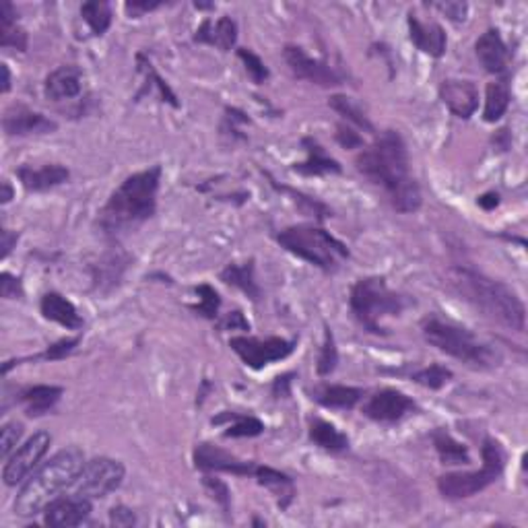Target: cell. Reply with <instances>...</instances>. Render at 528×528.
<instances>
[{
	"label": "cell",
	"mask_w": 528,
	"mask_h": 528,
	"mask_svg": "<svg viewBox=\"0 0 528 528\" xmlns=\"http://www.w3.org/2000/svg\"><path fill=\"white\" fill-rule=\"evenodd\" d=\"M356 168L372 184L384 188L394 211L407 215L421 208V188L411 176L407 144L396 130H384L372 144L361 149Z\"/></svg>",
	"instance_id": "1"
},
{
	"label": "cell",
	"mask_w": 528,
	"mask_h": 528,
	"mask_svg": "<svg viewBox=\"0 0 528 528\" xmlns=\"http://www.w3.org/2000/svg\"><path fill=\"white\" fill-rule=\"evenodd\" d=\"M162 184V165L128 176L101 207L97 227L106 237H118L149 221L157 211V192Z\"/></svg>",
	"instance_id": "2"
},
{
	"label": "cell",
	"mask_w": 528,
	"mask_h": 528,
	"mask_svg": "<svg viewBox=\"0 0 528 528\" xmlns=\"http://www.w3.org/2000/svg\"><path fill=\"white\" fill-rule=\"evenodd\" d=\"M448 281L454 292L479 310L483 316L516 332L524 330L526 308L512 287L465 264L452 266L448 271Z\"/></svg>",
	"instance_id": "3"
},
{
	"label": "cell",
	"mask_w": 528,
	"mask_h": 528,
	"mask_svg": "<svg viewBox=\"0 0 528 528\" xmlns=\"http://www.w3.org/2000/svg\"><path fill=\"white\" fill-rule=\"evenodd\" d=\"M85 467V454L77 446L64 448L56 452L52 459L27 477L21 487L17 500H14V512L17 516H38L46 510L50 502H54L64 489L75 486Z\"/></svg>",
	"instance_id": "4"
},
{
	"label": "cell",
	"mask_w": 528,
	"mask_h": 528,
	"mask_svg": "<svg viewBox=\"0 0 528 528\" xmlns=\"http://www.w3.org/2000/svg\"><path fill=\"white\" fill-rule=\"evenodd\" d=\"M421 332L431 347L467 366L496 367L502 364V353L494 345L483 343L471 330L454 322L425 318L421 322Z\"/></svg>",
	"instance_id": "5"
},
{
	"label": "cell",
	"mask_w": 528,
	"mask_h": 528,
	"mask_svg": "<svg viewBox=\"0 0 528 528\" xmlns=\"http://www.w3.org/2000/svg\"><path fill=\"white\" fill-rule=\"evenodd\" d=\"M411 306V300L390 289L384 277L359 279L351 287L349 308L356 320L372 335H388L382 320L388 316H401Z\"/></svg>",
	"instance_id": "6"
},
{
	"label": "cell",
	"mask_w": 528,
	"mask_h": 528,
	"mask_svg": "<svg viewBox=\"0 0 528 528\" xmlns=\"http://www.w3.org/2000/svg\"><path fill=\"white\" fill-rule=\"evenodd\" d=\"M277 242L289 255L298 256L318 269L335 273L349 258V248L330 231L316 226H292L277 234Z\"/></svg>",
	"instance_id": "7"
},
{
	"label": "cell",
	"mask_w": 528,
	"mask_h": 528,
	"mask_svg": "<svg viewBox=\"0 0 528 528\" xmlns=\"http://www.w3.org/2000/svg\"><path fill=\"white\" fill-rule=\"evenodd\" d=\"M483 467L479 471L467 473H446L438 477V489L446 500H468L483 489L500 479L505 467V454L502 444L494 438H487L481 448Z\"/></svg>",
	"instance_id": "8"
},
{
	"label": "cell",
	"mask_w": 528,
	"mask_h": 528,
	"mask_svg": "<svg viewBox=\"0 0 528 528\" xmlns=\"http://www.w3.org/2000/svg\"><path fill=\"white\" fill-rule=\"evenodd\" d=\"M126 468L120 460L97 457L85 462L81 475L75 481V494L89 500H104L125 483Z\"/></svg>",
	"instance_id": "9"
},
{
	"label": "cell",
	"mask_w": 528,
	"mask_h": 528,
	"mask_svg": "<svg viewBox=\"0 0 528 528\" xmlns=\"http://www.w3.org/2000/svg\"><path fill=\"white\" fill-rule=\"evenodd\" d=\"M295 341L281 337H269V338H256V337H231L229 347L231 351L240 357L245 366L252 370H263V367L274 364L289 357L295 349Z\"/></svg>",
	"instance_id": "10"
},
{
	"label": "cell",
	"mask_w": 528,
	"mask_h": 528,
	"mask_svg": "<svg viewBox=\"0 0 528 528\" xmlns=\"http://www.w3.org/2000/svg\"><path fill=\"white\" fill-rule=\"evenodd\" d=\"M50 444H52V436L48 431H38L23 446L17 448L5 462L3 479L6 486L14 487L23 483L38 468L40 460L46 457Z\"/></svg>",
	"instance_id": "11"
},
{
	"label": "cell",
	"mask_w": 528,
	"mask_h": 528,
	"mask_svg": "<svg viewBox=\"0 0 528 528\" xmlns=\"http://www.w3.org/2000/svg\"><path fill=\"white\" fill-rule=\"evenodd\" d=\"M283 56L292 75L300 79V81H308L320 87H337L343 83V77L329 62L320 60V58H312L300 46H287Z\"/></svg>",
	"instance_id": "12"
},
{
	"label": "cell",
	"mask_w": 528,
	"mask_h": 528,
	"mask_svg": "<svg viewBox=\"0 0 528 528\" xmlns=\"http://www.w3.org/2000/svg\"><path fill=\"white\" fill-rule=\"evenodd\" d=\"M417 411V403L407 396L401 390L384 388L378 390L370 401L364 404V415L372 419L375 423H399L401 419L407 417L409 413Z\"/></svg>",
	"instance_id": "13"
},
{
	"label": "cell",
	"mask_w": 528,
	"mask_h": 528,
	"mask_svg": "<svg viewBox=\"0 0 528 528\" xmlns=\"http://www.w3.org/2000/svg\"><path fill=\"white\" fill-rule=\"evenodd\" d=\"M192 460H194V467L202 473H229V475L245 477V475H255V468H256L255 462L237 459L236 454H231L227 450H223V448L208 444V442L197 444L192 454Z\"/></svg>",
	"instance_id": "14"
},
{
	"label": "cell",
	"mask_w": 528,
	"mask_h": 528,
	"mask_svg": "<svg viewBox=\"0 0 528 528\" xmlns=\"http://www.w3.org/2000/svg\"><path fill=\"white\" fill-rule=\"evenodd\" d=\"M3 128L9 136H32L56 133L58 125L52 118L29 110L23 104H13L3 116Z\"/></svg>",
	"instance_id": "15"
},
{
	"label": "cell",
	"mask_w": 528,
	"mask_h": 528,
	"mask_svg": "<svg viewBox=\"0 0 528 528\" xmlns=\"http://www.w3.org/2000/svg\"><path fill=\"white\" fill-rule=\"evenodd\" d=\"M93 505L89 497L83 496H67V497H56L54 502H50L43 510V523L54 528H70L83 524L87 518L91 516Z\"/></svg>",
	"instance_id": "16"
},
{
	"label": "cell",
	"mask_w": 528,
	"mask_h": 528,
	"mask_svg": "<svg viewBox=\"0 0 528 528\" xmlns=\"http://www.w3.org/2000/svg\"><path fill=\"white\" fill-rule=\"evenodd\" d=\"M133 263L130 255H126L125 250L116 248L106 252L91 269V281H93V292L97 293H110L116 287L120 285L122 277H125L126 269Z\"/></svg>",
	"instance_id": "17"
},
{
	"label": "cell",
	"mask_w": 528,
	"mask_h": 528,
	"mask_svg": "<svg viewBox=\"0 0 528 528\" xmlns=\"http://www.w3.org/2000/svg\"><path fill=\"white\" fill-rule=\"evenodd\" d=\"M440 97L457 118L468 120L479 107V89L473 81L448 79L440 85Z\"/></svg>",
	"instance_id": "18"
},
{
	"label": "cell",
	"mask_w": 528,
	"mask_h": 528,
	"mask_svg": "<svg viewBox=\"0 0 528 528\" xmlns=\"http://www.w3.org/2000/svg\"><path fill=\"white\" fill-rule=\"evenodd\" d=\"M17 178L27 192H48L56 186L69 182L70 171L62 163H48L42 165V168L21 165L17 170Z\"/></svg>",
	"instance_id": "19"
},
{
	"label": "cell",
	"mask_w": 528,
	"mask_h": 528,
	"mask_svg": "<svg viewBox=\"0 0 528 528\" xmlns=\"http://www.w3.org/2000/svg\"><path fill=\"white\" fill-rule=\"evenodd\" d=\"M83 72L72 64H64L50 72L43 81V96L50 101H67L81 96Z\"/></svg>",
	"instance_id": "20"
},
{
	"label": "cell",
	"mask_w": 528,
	"mask_h": 528,
	"mask_svg": "<svg viewBox=\"0 0 528 528\" xmlns=\"http://www.w3.org/2000/svg\"><path fill=\"white\" fill-rule=\"evenodd\" d=\"M475 54L479 58L481 67L491 75H504L508 70L510 52L497 29H487L475 43Z\"/></svg>",
	"instance_id": "21"
},
{
	"label": "cell",
	"mask_w": 528,
	"mask_h": 528,
	"mask_svg": "<svg viewBox=\"0 0 528 528\" xmlns=\"http://www.w3.org/2000/svg\"><path fill=\"white\" fill-rule=\"evenodd\" d=\"M409 38L415 46L421 50L423 54H430L433 58H442L446 54V46H448V38L442 25L433 23H425L417 17V14L411 13L409 14Z\"/></svg>",
	"instance_id": "22"
},
{
	"label": "cell",
	"mask_w": 528,
	"mask_h": 528,
	"mask_svg": "<svg viewBox=\"0 0 528 528\" xmlns=\"http://www.w3.org/2000/svg\"><path fill=\"white\" fill-rule=\"evenodd\" d=\"M303 149H306V162L301 163H295L293 165V171L301 173V176H308V178H316V176H329V173H341L343 168L341 163L337 162V159H332L320 143L312 136H303L301 139Z\"/></svg>",
	"instance_id": "23"
},
{
	"label": "cell",
	"mask_w": 528,
	"mask_h": 528,
	"mask_svg": "<svg viewBox=\"0 0 528 528\" xmlns=\"http://www.w3.org/2000/svg\"><path fill=\"white\" fill-rule=\"evenodd\" d=\"M237 40V25L236 21L223 14L217 21L205 19L197 29V35H194V42L199 43H208V46L219 48L221 52H229L231 48L236 46Z\"/></svg>",
	"instance_id": "24"
},
{
	"label": "cell",
	"mask_w": 528,
	"mask_h": 528,
	"mask_svg": "<svg viewBox=\"0 0 528 528\" xmlns=\"http://www.w3.org/2000/svg\"><path fill=\"white\" fill-rule=\"evenodd\" d=\"M40 310L46 320H52L69 330H81L85 324L81 314L77 312L75 303L56 292H50L43 295L40 301Z\"/></svg>",
	"instance_id": "25"
},
{
	"label": "cell",
	"mask_w": 528,
	"mask_h": 528,
	"mask_svg": "<svg viewBox=\"0 0 528 528\" xmlns=\"http://www.w3.org/2000/svg\"><path fill=\"white\" fill-rule=\"evenodd\" d=\"M62 393L64 390L60 386L35 384L21 390L19 401L23 403L27 417H42L56 407Z\"/></svg>",
	"instance_id": "26"
},
{
	"label": "cell",
	"mask_w": 528,
	"mask_h": 528,
	"mask_svg": "<svg viewBox=\"0 0 528 528\" xmlns=\"http://www.w3.org/2000/svg\"><path fill=\"white\" fill-rule=\"evenodd\" d=\"M312 399L327 409L351 411L364 399V390L345 384H322L312 390Z\"/></svg>",
	"instance_id": "27"
},
{
	"label": "cell",
	"mask_w": 528,
	"mask_h": 528,
	"mask_svg": "<svg viewBox=\"0 0 528 528\" xmlns=\"http://www.w3.org/2000/svg\"><path fill=\"white\" fill-rule=\"evenodd\" d=\"M255 477H256V481L260 483V486L273 491L274 497H277L279 505H281V510L289 508V504H292L293 497H295V483H293L292 477L277 471V468L263 467V465H256Z\"/></svg>",
	"instance_id": "28"
},
{
	"label": "cell",
	"mask_w": 528,
	"mask_h": 528,
	"mask_svg": "<svg viewBox=\"0 0 528 528\" xmlns=\"http://www.w3.org/2000/svg\"><path fill=\"white\" fill-rule=\"evenodd\" d=\"M256 269H255V260H245V263L240 264H229L223 269L221 273V281L226 285H231L236 289H240L252 301H260L263 298V292H260V285L256 281Z\"/></svg>",
	"instance_id": "29"
},
{
	"label": "cell",
	"mask_w": 528,
	"mask_h": 528,
	"mask_svg": "<svg viewBox=\"0 0 528 528\" xmlns=\"http://www.w3.org/2000/svg\"><path fill=\"white\" fill-rule=\"evenodd\" d=\"M0 46L19 50V52L27 50L25 29L17 23V11L6 0L0 3Z\"/></svg>",
	"instance_id": "30"
},
{
	"label": "cell",
	"mask_w": 528,
	"mask_h": 528,
	"mask_svg": "<svg viewBox=\"0 0 528 528\" xmlns=\"http://www.w3.org/2000/svg\"><path fill=\"white\" fill-rule=\"evenodd\" d=\"M310 440L327 452H345L349 450V438L343 431H338L335 425L324 421V419H312L310 421Z\"/></svg>",
	"instance_id": "31"
},
{
	"label": "cell",
	"mask_w": 528,
	"mask_h": 528,
	"mask_svg": "<svg viewBox=\"0 0 528 528\" xmlns=\"http://www.w3.org/2000/svg\"><path fill=\"white\" fill-rule=\"evenodd\" d=\"M213 423H227V431L223 433L226 438H256L264 431V423L258 417L231 413V411H223L221 415L213 417Z\"/></svg>",
	"instance_id": "32"
},
{
	"label": "cell",
	"mask_w": 528,
	"mask_h": 528,
	"mask_svg": "<svg viewBox=\"0 0 528 528\" xmlns=\"http://www.w3.org/2000/svg\"><path fill=\"white\" fill-rule=\"evenodd\" d=\"M433 446H436L438 457L442 460V465H468L471 462V454H468V448L459 442L457 438L452 436L450 431L446 430H436L433 431Z\"/></svg>",
	"instance_id": "33"
},
{
	"label": "cell",
	"mask_w": 528,
	"mask_h": 528,
	"mask_svg": "<svg viewBox=\"0 0 528 528\" xmlns=\"http://www.w3.org/2000/svg\"><path fill=\"white\" fill-rule=\"evenodd\" d=\"M510 87L505 81H494L487 85L486 89V110H483V120L494 125V122L502 120V116L508 112L510 107Z\"/></svg>",
	"instance_id": "34"
},
{
	"label": "cell",
	"mask_w": 528,
	"mask_h": 528,
	"mask_svg": "<svg viewBox=\"0 0 528 528\" xmlns=\"http://www.w3.org/2000/svg\"><path fill=\"white\" fill-rule=\"evenodd\" d=\"M81 14L93 35H104L112 25V5L106 0H89L81 5Z\"/></svg>",
	"instance_id": "35"
},
{
	"label": "cell",
	"mask_w": 528,
	"mask_h": 528,
	"mask_svg": "<svg viewBox=\"0 0 528 528\" xmlns=\"http://www.w3.org/2000/svg\"><path fill=\"white\" fill-rule=\"evenodd\" d=\"M330 107L335 110L338 116H343V118L349 122V125L357 126L361 130H366V133H374V125L367 118L366 112L361 110V106L356 104L351 97L347 96H332L330 97Z\"/></svg>",
	"instance_id": "36"
},
{
	"label": "cell",
	"mask_w": 528,
	"mask_h": 528,
	"mask_svg": "<svg viewBox=\"0 0 528 528\" xmlns=\"http://www.w3.org/2000/svg\"><path fill=\"white\" fill-rule=\"evenodd\" d=\"M136 67H139V72L144 77V83H147V89L149 87H155V89L159 91V96H162L163 101H168L170 106L173 107H180V101L176 97V93L171 91V87L163 81L162 75L155 70L153 64H151V60L144 54H136Z\"/></svg>",
	"instance_id": "37"
},
{
	"label": "cell",
	"mask_w": 528,
	"mask_h": 528,
	"mask_svg": "<svg viewBox=\"0 0 528 528\" xmlns=\"http://www.w3.org/2000/svg\"><path fill=\"white\" fill-rule=\"evenodd\" d=\"M411 380L417 382L419 386H425L430 390H440L452 380V372L440 364H431L428 367H421V370L411 374Z\"/></svg>",
	"instance_id": "38"
},
{
	"label": "cell",
	"mask_w": 528,
	"mask_h": 528,
	"mask_svg": "<svg viewBox=\"0 0 528 528\" xmlns=\"http://www.w3.org/2000/svg\"><path fill=\"white\" fill-rule=\"evenodd\" d=\"M194 292H197V295H199V303L190 306L192 312H197L202 318H208V320H215L217 314H219V308H221L219 293H217L215 289L207 283L194 287Z\"/></svg>",
	"instance_id": "39"
},
{
	"label": "cell",
	"mask_w": 528,
	"mask_h": 528,
	"mask_svg": "<svg viewBox=\"0 0 528 528\" xmlns=\"http://www.w3.org/2000/svg\"><path fill=\"white\" fill-rule=\"evenodd\" d=\"M338 364V351H337V343H335V335L329 327H324V343L320 349V356H318V366L316 370L320 375H330L337 370Z\"/></svg>",
	"instance_id": "40"
},
{
	"label": "cell",
	"mask_w": 528,
	"mask_h": 528,
	"mask_svg": "<svg viewBox=\"0 0 528 528\" xmlns=\"http://www.w3.org/2000/svg\"><path fill=\"white\" fill-rule=\"evenodd\" d=\"M237 56H240V60L244 62L245 72H248V77L255 81L256 85H263L266 79L271 77L269 69H266V64L260 60V56H256L255 52H250L248 48H240L237 50Z\"/></svg>",
	"instance_id": "41"
},
{
	"label": "cell",
	"mask_w": 528,
	"mask_h": 528,
	"mask_svg": "<svg viewBox=\"0 0 528 528\" xmlns=\"http://www.w3.org/2000/svg\"><path fill=\"white\" fill-rule=\"evenodd\" d=\"M81 343V337H72V338H62V341H58L54 345H50L46 351L40 353V356L32 357V361H60V359H67L69 356L75 353V349Z\"/></svg>",
	"instance_id": "42"
},
{
	"label": "cell",
	"mask_w": 528,
	"mask_h": 528,
	"mask_svg": "<svg viewBox=\"0 0 528 528\" xmlns=\"http://www.w3.org/2000/svg\"><path fill=\"white\" fill-rule=\"evenodd\" d=\"M23 438V423L9 421L3 425V436H0V457L9 459L13 450H17L19 440Z\"/></svg>",
	"instance_id": "43"
},
{
	"label": "cell",
	"mask_w": 528,
	"mask_h": 528,
	"mask_svg": "<svg viewBox=\"0 0 528 528\" xmlns=\"http://www.w3.org/2000/svg\"><path fill=\"white\" fill-rule=\"evenodd\" d=\"M202 486L208 491V496L213 497V500L221 505L223 514L229 516L231 512V491L229 487L223 483L221 479H215V477H205L202 479Z\"/></svg>",
	"instance_id": "44"
},
{
	"label": "cell",
	"mask_w": 528,
	"mask_h": 528,
	"mask_svg": "<svg viewBox=\"0 0 528 528\" xmlns=\"http://www.w3.org/2000/svg\"><path fill=\"white\" fill-rule=\"evenodd\" d=\"M277 188H279V186H277ZM279 190H283V192H289V194H292V197L295 199V202H298V205H300L301 211L306 213V215L316 217L318 221H322L324 217H329V215H330L329 208L324 207L322 202H318L316 199H310V197H306V194L295 192V190H292V188H279Z\"/></svg>",
	"instance_id": "45"
},
{
	"label": "cell",
	"mask_w": 528,
	"mask_h": 528,
	"mask_svg": "<svg viewBox=\"0 0 528 528\" xmlns=\"http://www.w3.org/2000/svg\"><path fill=\"white\" fill-rule=\"evenodd\" d=\"M440 13H444L448 19L454 21V23H465L468 17V5L459 3V0H448V3H438L433 5Z\"/></svg>",
	"instance_id": "46"
},
{
	"label": "cell",
	"mask_w": 528,
	"mask_h": 528,
	"mask_svg": "<svg viewBox=\"0 0 528 528\" xmlns=\"http://www.w3.org/2000/svg\"><path fill=\"white\" fill-rule=\"evenodd\" d=\"M0 295H3L5 300L23 298V285H21V279L13 277L11 273L0 274Z\"/></svg>",
	"instance_id": "47"
},
{
	"label": "cell",
	"mask_w": 528,
	"mask_h": 528,
	"mask_svg": "<svg viewBox=\"0 0 528 528\" xmlns=\"http://www.w3.org/2000/svg\"><path fill=\"white\" fill-rule=\"evenodd\" d=\"M337 141L345 149H359L364 147V139H361L359 133L349 125H338L337 126Z\"/></svg>",
	"instance_id": "48"
},
{
	"label": "cell",
	"mask_w": 528,
	"mask_h": 528,
	"mask_svg": "<svg viewBox=\"0 0 528 528\" xmlns=\"http://www.w3.org/2000/svg\"><path fill=\"white\" fill-rule=\"evenodd\" d=\"M110 524L112 526H134L136 516L134 512L128 508V505H114L110 510Z\"/></svg>",
	"instance_id": "49"
},
{
	"label": "cell",
	"mask_w": 528,
	"mask_h": 528,
	"mask_svg": "<svg viewBox=\"0 0 528 528\" xmlns=\"http://www.w3.org/2000/svg\"><path fill=\"white\" fill-rule=\"evenodd\" d=\"M162 5L163 3H159V0H153V3H147V0H133V3L125 5V11L128 13V17L139 19V17H144L147 13L159 9Z\"/></svg>",
	"instance_id": "50"
},
{
	"label": "cell",
	"mask_w": 528,
	"mask_h": 528,
	"mask_svg": "<svg viewBox=\"0 0 528 528\" xmlns=\"http://www.w3.org/2000/svg\"><path fill=\"white\" fill-rule=\"evenodd\" d=\"M219 327L223 330H250V322L245 320L240 310H236V312H229L226 318H223V322L219 324Z\"/></svg>",
	"instance_id": "51"
},
{
	"label": "cell",
	"mask_w": 528,
	"mask_h": 528,
	"mask_svg": "<svg viewBox=\"0 0 528 528\" xmlns=\"http://www.w3.org/2000/svg\"><path fill=\"white\" fill-rule=\"evenodd\" d=\"M17 240H19V236L14 234V231H11V229L0 231V248H3V258L11 255V250L14 248Z\"/></svg>",
	"instance_id": "52"
},
{
	"label": "cell",
	"mask_w": 528,
	"mask_h": 528,
	"mask_svg": "<svg viewBox=\"0 0 528 528\" xmlns=\"http://www.w3.org/2000/svg\"><path fill=\"white\" fill-rule=\"evenodd\" d=\"M479 207L481 208H486V211H494V208L500 205V194L497 192H487V194H483V197H479Z\"/></svg>",
	"instance_id": "53"
},
{
	"label": "cell",
	"mask_w": 528,
	"mask_h": 528,
	"mask_svg": "<svg viewBox=\"0 0 528 528\" xmlns=\"http://www.w3.org/2000/svg\"><path fill=\"white\" fill-rule=\"evenodd\" d=\"M289 378H292V374L283 375V378L274 380V388H273L274 396H287L289 394V382H292Z\"/></svg>",
	"instance_id": "54"
},
{
	"label": "cell",
	"mask_w": 528,
	"mask_h": 528,
	"mask_svg": "<svg viewBox=\"0 0 528 528\" xmlns=\"http://www.w3.org/2000/svg\"><path fill=\"white\" fill-rule=\"evenodd\" d=\"M0 70H3V87H0V91L9 93L11 91V70H9V67H6L5 62L0 64Z\"/></svg>",
	"instance_id": "55"
},
{
	"label": "cell",
	"mask_w": 528,
	"mask_h": 528,
	"mask_svg": "<svg viewBox=\"0 0 528 528\" xmlns=\"http://www.w3.org/2000/svg\"><path fill=\"white\" fill-rule=\"evenodd\" d=\"M13 194H14L13 186L5 180V182H3V194H0V202H3V205H9V202L13 200Z\"/></svg>",
	"instance_id": "56"
}]
</instances>
